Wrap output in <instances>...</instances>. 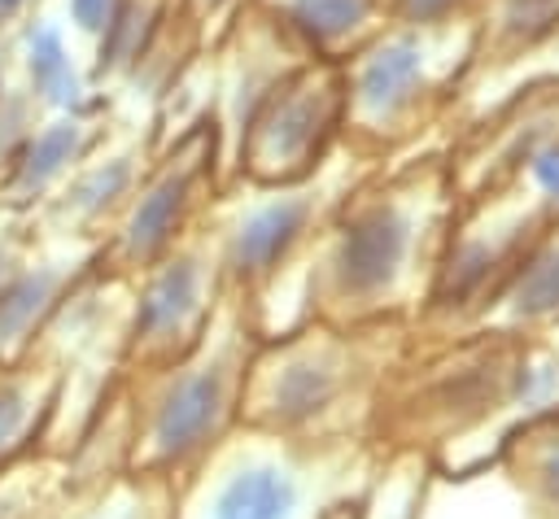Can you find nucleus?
<instances>
[{"label":"nucleus","mask_w":559,"mask_h":519,"mask_svg":"<svg viewBox=\"0 0 559 519\" xmlns=\"http://www.w3.org/2000/svg\"><path fill=\"white\" fill-rule=\"evenodd\" d=\"M118 4H122V0H66L70 22H74L83 35H100V31L109 26V17L118 13Z\"/></svg>","instance_id":"24"},{"label":"nucleus","mask_w":559,"mask_h":519,"mask_svg":"<svg viewBox=\"0 0 559 519\" xmlns=\"http://www.w3.org/2000/svg\"><path fill=\"white\" fill-rule=\"evenodd\" d=\"M415 519H524V510H520L511 484L502 480V471L489 462V467L463 471V475L428 471Z\"/></svg>","instance_id":"19"},{"label":"nucleus","mask_w":559,"mask_h":519,"mask_svg":"<svg viewBox=\"0 0 559 519\" xmlns=\"http://www.w3.org/2000/svg\"><path fill=\"white\" fill-rule=\"evenodd\" d=\"M376 440H297L236 423L179 484L170 519H328L384 467Z\"/></svg>","instance_id":"6"},{"label":"nucleus","mask_w":559,"mask_h":519,"mask_svg":"<svg viewBox=\"0 0 559 519\" xmlns=\"http://www.w3.org/2000/svg\"><path fill=\"white\" fill-rule=\"evenodd\" d=\"M467 0H384L393 22L406 26H437V22H454L463 13Z\"/></svg>","instance_id":"23"},{"label":"nucleus","mask_w":559,"mask_h":519,"mask_svg":"<svg viewBox=\"0 0 559 519\" xmlns=\"http://www.w3.org/2000/svg\"><path fill=\"white\" fill-rule=\"evenodd\" d=\"M31 231L35 236H31L26 257L0 288V366L22 362L35 349L39 331L48 327V318L57 314L66 292L96 266V253H100V240L57 236V231H39V227H31Z\"/></svg>","instance_id":"12"},{"label":"nucleus","mask_w":559,"mask_h":519,"mask_svg":"<svg viewBox=\"0 0 559 519\" xmlns=\"http://www.w3.org/2000/svg\"><path fill=\"white\" fill-rule=\"evenodd\" d=\"M66 480V458L35 454L0 475V519H26Z\"/></svg>","instance_id":"22"},{"label":"nucleus","mask_w":559,"mask_h":519,"mask_svg":"<svg viewBox=\"0 0 559 519\" xmlns=\"http://www.w3.org/2000/svg\"><path fill=\"white\" fill-rule=\"evenodd\" d=\"M376 166L380 157H367L341 140V148L297 183L236 179L214 196L205 222L218 240L223 275L249 297L262 336H280L301 323V275L310 249L349 188Z\"/></svg>","instance_id":"5"},{"label":"nucleus","mask_w":559,"mask_h":519,"mask_svg":"<svg viewBox=\"0 0 559 519\" xmlns=\"http://www.w3.org/2000/svg\"><path fill=\"white\" fill-rule=\"evenodd\" d=\"M428 471L432 467L419 454H389L362 497V519H415Z\"/></svg>","instance_id":"20"},{"label":"nucleus","mask_w":559,"mask_h":519,"mask_svg":"<svg viewBox=\"0 0 559 519\" xmlns=\"http://www.w3.org/2000/svg\"><path fill=\"white\" fill-rule=\"evenodd\" d=\"M459 205L450 157H419L389 174L380 161L319 231L301 275V318L415 327L432 305Z\"/></svg>","instance_id":"1"},{"label":"nucleus","mask_w":559,"mask_h":519,"mask_svg":"<svg viewBox=\"0 0 559 519\" xmlns=\"http://www.w3.org/2000/svg\"><path fill=\"white\" fill-rule=\"evenodd\" d=\"M0 113H4V74H0Z\"/></svg>","instance_id":"27"},{"label":"nucleus","mask_w":559,"mask_h":519,"mask_svg":"<svg viewBox=\"0 0 559 519\" xmlns=\"http://www.w3.org/2000/svg\"><path fill=\"white\" fill-rule=\"evenodd\" d=\"M205 4H223V0H205Z\"/></svg>","instance_id":"28"},{"label":"nucleus","mask_w":559,"mask_h":519,"mask_svg":"<svg viewBox=\"0 0 559 519\" xmlns=\"http://www.w3.org/2000/svg\"><path fill=\"white\" fill-rule=\"evenodd\" d=\"M406 323H323L301 318L280 336H262L240 423L297 440H376L380 401L411 349Z\"/></svg>","instance_id":"3"},{"label":"nucleus","mask_w":559,"mask_h":519,"mask_svg":"<svg viewBox=\"0 0 559 519\" xmlns=\"http://www.w3.org/2000/svg\"><path fill=\"white\" fill-rule=\"evenodd\" d=\"M153 161L148 140H131L118 144L109 153H87L66 179L61 188L31 209V227L39 231H57V236H83V240H105V231L114 227V218L122 214V205L131 201L135 183L144 179Z\"/></svg>","instance_id":"14"},{"label":"nucleus","mask_w":559,"mask_h":519,"mask_svg":"<svg viewBox=\"0 0 559 519\" xmlns=\"http://www.w3.org/2000/svg\"><path fill=\"white\" fill-rule=\"evenodd\" d=\"M384 0H284L280 26L306 57L345 61L376 31H384Z\"/></svg>","instance_id":"18"},{"label":"nucleus","mask_w":559,"mask_h":519,"mask_svg":"<svg viewBox=\"0 0 559 519\" xmlns=\"http://www.w3.org/2000/svg\"><path fill=\"white\" fill-rule=\"evenodd\" d=\"M26 74H31V96L66 105L74 96V70L70 52L61 44V31L52 22H31L26 26Z\"/></svg>","instance_id":"21"},{"label":"nucleus","mask_w":559,"mask_h":519,"mask_svg":"<svg viewBox=\"0 0 559 519\" xmlns=\"http://www.w3.org/2000/svg\"><path fill=\"white\" fill-rule=\"evenodd\" d=\"M555 406L559 345L550 336H411L380 401L376 445L463 475L489 467L520 423Z\"/></svg>","instance_id":"2"},{"label":"nucleus","mask_w":559,"mask_h":519,"mask_svg":"<svg viewBox=\"0 0 559 519\" xmlns=\"http://www.w3.org/2000/svg\"><path fill=\"white\" fill-rule=\"evenodd\" d=\"M175 484L127 471V406L114 384L79 449L66 458V480L26 519H170Z\"/></svg>","instance_id":"11"},{"label":"nucleus","mask_w":559,"mask_h":519,"mask_svg":"<svg viewBox=\"0 0 559 519\" xmlns=\"http://www.w3.org/2000/svg\"><path fill=\"white\" fill-rule=\"evenodd\" d=\"M472 57V31L454 39V22L376 31L354 57H345V144L367 157H389L432 126L454 96Z\"/></svg>","instance_id":"7"},{"label":"nucleus","mask_w":559,"mask_h":519,"mask_svg":"<svg viewBox=\"0 0 559 519\" xmlns=\"http://www.w3.org/2000/svg\"><path fill=\"white\" fill-rule=\"evenodd\" d=\"M463 331H502V336L559 331V218H546L542 231L515 253L507 275L454 327L437 336H463Z\"/></svg>","instance_id":"13"},{"label":"nucleus","mask_w":559,"mask_h":519,"mask_svg":"<svg viewBox=\"0 0 559 519\" xmlns=\"http://www.w3.org/2000/svg\"><path fill=\"white\" fill-rule=\"evenodd\" d=\"M26 4H31V0H0V17L9 22V17H17V13L26 9Z\"/></svg>","instance_id":"26"},{"label":"nucleus","mask_w":559,"mask_h":519,"mask_svg":"<svg viewBox=\"0 0 559 519\" xmlns=\"http://www.w3.org/2000/svg\"><path fill=\"white\" fill-rule=\"evenodd\" d=\"M218 192V131L214 122H197L170 148L153 153L131 201L105 231L92 270L105 279H135L144 266H153L162 253H170L183 236H192L205 222Z\"/></svg>","instance_id":"8"},{"label":"nucleus","mask_w":559,"mask_h":519,"mask_svg":"<svg viewBox=\"0 0 559 519\" xmlns=\"http://www.w3.org/2000/svg\"><path fill=\"white\" fill-rule=\"evenodd\" d=\"M31 222L26 227H0V288H4V279L17 270V262L26 257V249H31Z\"/></svg>","instance_id":"25"},{"label":"nucleus","mask_w":559,"mask_h":519,"mask_svg":"<svg viewBox=\"0 0 559 519\" xmlns=\"http://www.w3.org/2000/svg\"><path fill=\"white\" fill-rule=\"evenodd\" d=\"M524 519H559V406L520 423L493 454Z\"/></svg>","instance_id":"17"},{"label":"nucleus","mask_w":559,"mask_h":519,"mask_svg":"<svg viewBox=\"0 0 559 519\" xmlns=\"http://www.w3.org/2000/svg\"><path fill=\"white\" fill-rule=\"evenodd\" d=\"M262 345V323L240 288L227 283L205 336L175 362L122 371L127 406V471L179 484L236 423L245 379Z\"/></svg>","instance_id":"4"},{"label":"nucleus","mask_w":559,"mask_h":519,"mask_svg":"<svg viewBox=\"0 0 559 519\" xmlns=\"http://www.w3.org/2000/svg\"><path fill=\"white\" fill-rule=\"evenodd\" d=\"M96 148V131L83 118H52L35 131H26L9 153H4V174H0V205L31 214L39 209L61 179Z\"/></svg>","instance_id":"15"},{"label":"nucleus","mask_w":559,"mask_h":519,"mask_svg":"<svg viewBox=\"0 0 559 519\" xmlns=\"http://www.w3.org/2000/svg\"><path fill=\"white\" fill-rule=\"evenodd\" d=\"M345 140V61L301 57L245 122L227 183H297Z\"/></svg>","instance_id":"9"},{"label":"nucleus","mask_w":559,"mask_h":519,"mask_svg":"<svg viewBox=\"0 0 559 519\" xmlns=\"http://www.w3.org/2000/svg\"><path fill=\"white\" fill-rule=\"evenodd\" d=\"M61 401V362L31 349L22 362L0 366V475L44 449Z\"/></svg>","instance_id":"16"},{"label":"nucleus","mask_w":559,"mask_h":519,"mask_svg":"<svg viewBox=\"0 0 559 519\" xmlns=\"http://www.w3.org/2000/svg\"><path fill=\"white\" fill-rule=\"evenodd\" d=\"M127 283H131V318H127L122 371H148L183 358L205 336L227 292L223 253L210 222H201L192 236H183L170 253H162Z\"/></svg>","instance_id":"10"},{"label":"nucleus","mask_w":559,"mask_h":519,"mask_svg":"<svg viewBox=\"0 0 559 519\" xmlns=\"http://www.w3.org/2000/svg\"><path fill=\"white\" fill-rule=\"evenodd\" d=\"M0 26H4V17H0Z\"/></svg>","instance_id":"29"}]
</instances>
